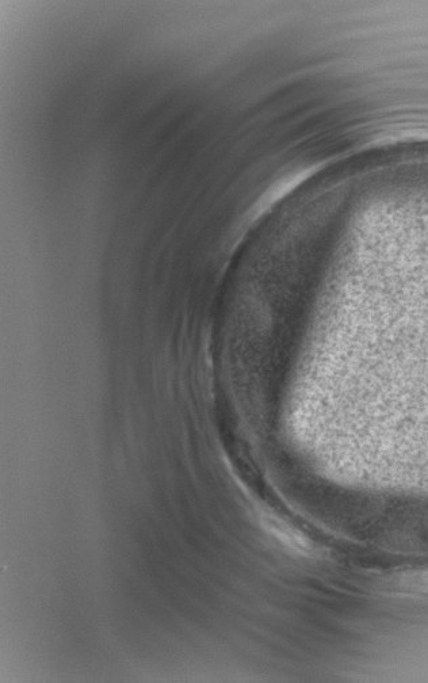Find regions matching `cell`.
Segmentation results:
<instances>
[{
  "label": "cell",
  "mask_w": 428,
  "mask_h": 683,
  "mask_svg": "<svg viewBox=\"0 0 428 683\" xmlns=\"http://www.w3.org/2000/svg\"><path fill=\"white\" fill-rule=\"evenodd\" d=\"M263 526L277 540H280L285 547L292 549V551L304 556L312 555L315 552V547H313L312 541L307 536H304L300 530L294 529L293 526L286 524L280 518L273 517V515H265L263 517Z\"/></svg>",
  "instance_id": "obj_1"
},
{
  "label": "cell",
  "mask_w": 428,
  "mask_h": 683,
  "mask_svg": "<svg viewBox=\"0 0 428 683\" xmlns=\"http://www.w3.org/2000/svg\"><path fill=\"white\" fill-rule=\"evenodd\" d=\"M400 590L408 593L428 594V570L410 572L401 576L399 581Z\"/></svg>",
  "instance_id": "obj_2"
}]
</instances>
